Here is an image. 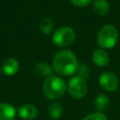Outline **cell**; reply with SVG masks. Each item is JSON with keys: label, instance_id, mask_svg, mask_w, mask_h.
I'll return each mask as SVG.
<instances>
[{"label": "cell", "instance_id": "obj_1", "mask_svg": "<svg viewBox=\"0 0 120 120\" xmlns=\"http://www.w3.org/2000/svg\"><path fill=\"white\" fill-rule=\"evenodd\" d=\"M53 70L62 76H69L77 71L78 60L76 55L69 50H62L57 52L52 58Z\"/></svg>", "mask_w": 120, "mask_h": 120}, {"label": "cell", "instance_id": "obj_2", "mask_svg": "<svg viewBox=\"0 0 120 120\" xmlns=\"http://www.w3.org/2000/svg\"><path fill=\"white\" fill-rule=\"evenodd\" d=\"M42 89L46 98L51 100H56L65 94L67 90V84L61 77L52 75L46 78Z\"/></svg>", "mask_w": 120, "mask_h": 120}, {"label": "cell", "instance_id": "obj_3", "mask_svg": "<svg viewBox=\"0 0 120 120\" xmlns=\"http://www.w3.org/2000/svg\"><path fill=\"white\" fill-rule=\"evenodd\" d=\"M118 41L117 29L111 25H104L97 35V43L101 49H112Z\"/></svg>", "mask_w": 120, "mask_h": 120}, {"label": "cell", "instance_id": "obj_4", "mask_svg": "<svg viewBox=\"0 0 120 120\" xmlns=\"http://www.w3.org/2000/svg\"><path fill=\"white\" fill-rule=\"evenodd\" d=\"M76 38L74 29L70 26H61L52 35V42L58 47H68L73 43Z\"/></svg>", "mask_w": 120, "mask_h": 120}, {"label": "cell", "instance_id": "obj_5", "mask_svg": "<svg viewBox=\"0 0 120 120\" xmlns=\"http://www.w3.org/2000/svg\"><path fill=\"white\" fill-rule=\"evenodd\" d=\"M67 89L71 98L75 99H80L86 95L87 84L83 78L80 76H75L68 81Z\"/></svg>", "mask_w": 120, "mask_h": 120}, {"label": "cell", "instance_id": "obj_6", "mask_svg": "<svg viewBox=\"0 0 120 120\" xmlns=\"http://www.w3.org/2000/svg\"><path fill=\"white\" fill-rule=\"evenodd\" d=\"M98 82L101 88L107 92L115 91L119 86V80L117 76L110 71L102 72L98 77Z\"/></svg>", "mask_w": 120, "mask_h": 120}, {"label": "cell", "instance_id": "obj_7", "mask_svg": "<svg viewBox=\"0 0 120 120\" xmlns=\"http://www.w3.org/2000/svg\"><path fill=\"white\" fill-rule=\"evenodd\" d=\"M18 113H19L20 117L24 119V120H32L38 116V111L35 105L30 104V103H26V104L22 105L19 108Z\"/></svg>", "mask_w": 120, "mask_h": 120}, {"label": "cell", "instance_id": "obj_8", "mask_svg": "<svg viewBox=\"0 0 120 120\" xmlns=\"http://www.w3.org/2000/svg\"><path fill=\"white\" fill-rule=\"evenodd\" d=\"M16 109L10 103H0V120H14Z\"/></svg>", "mask_w": 120, "mask_h": 120}, {"label": "cell", "instance_id": "obj_9", "mask_svg": "<svg viewBox=\"0 0 120 120\" xmlns=\"http://www.w3.org/2000/svg\"><path fill=\"white\" fill-rule=\"evenodd\" d=\"M19 68H20L19 62L15 58L6 59L2 66V69H3L4 73L8 76H12V75L16 74L19 70Z\"/></svg>", "mask_w": 120, "mask_h": 120}, {"label": "cell", "instance_id": "obj_10", "mask_svg": "<svg viewBox=\"0 0 120 120\" xmlns=\"http://www.w3.org/2000/svg\"><path fill=\"white\" fill-rule=\"evenodd\" d=\"M93 62L98 67H105L109 63V55L103 49H96L92 55Z\"/></svg>", "mask_w": 120, "mask_h": 120}, {"label": "cell", "instance_id": "obj_11", "mask_svg": "<svg viewBox=\"0 0 120 120\" xmlns=\"http://www.w3.org/2000/svg\"><path fill=\"white\" fill-rule=\"evenodd\" d=\"M94 105H95V108H96L97 112H103L104 111L108 110V108L110 107V98L107 95H105L103 93L98 94L95 98Z\"/></svg>", "mask_w": 120, "mask_h": 120}, {"label": "cell", "instance_id": "obj_12", "mask_svg": "<svg viewBox=\"0 0 120 120\" xmlns=\"http://www.w3.org/2000/svg\"><path fill=\"white\" fill-rule=\"evenodd\" d=\"M93 9L99 16H106L110 11V4L107 0H94Z\"/></svg>", "mask_w": 120, "mask_h": 120}, {"label": "cell", "instance_id": "obj_13", "mask_svg": "<svg viewBox=\"0 0 120 120\" xmlns=\"http://www.w3.org/2000/svg\"><path fill=\"white\" fill-rule=\"evenodd\" d=\"M34 70L38 76L42 77V78H48L52 76V67L43 62L37 63L34 67Z\"/></svg>", "mask_w": 120, "mask_h": 120}, {"label": "cell", "instance_id": "obj_14", "mask_svg": "<svg viewBox=\"0 0 120 120\" xmlns=\"http://www.w3.org/2000/svg\"><path fill=\"white\" fill-rule=\"evenodd\" d=\"M48 113L52 119H59L63 113L62 105L57 101H52L48 107Z\"/></svg>", "mask_w": 120, "mask_h": 120}, {"label": "cell", "instance_id": "obj_15", "mask_svg": "<svg viewBox=\"0 0 120 120\" xmlns=\"http://www.w3.org/2000/svg\"><path fill=\"white\" fill-rule=\"evenodd\" d=\"M38 27H39V30L43 34L48 35V34L52 33V31L53 29V22L49 17H43L38 22Z\"/></svg>", "mask_w": 120, "mask_h": 120}, {"label": "cell", "instance_id": "obj_16", "mask_svg": "<svg viewBox=\"0 0 120 120\" xmlns=\"http://www.w3.org/2000/svg\"><path fill=\"white\" fill-rule=\"evenodd\" d=\"M82 120H108V118H107V116L103 112H95L87 114Z\"/></svg>", "mask_w": 120, "mask_h": 120}, {"label": "cell", "instance_id": "obj_17", "mask_svg": "<svg viewBox=\"0 0 120 120\" xmlns=\"http://www.w3.org/2000/svg\"><path fill=\"white\" fill-rule=\"evenodd\" d=\"M77 72H78V74H79L80 77H82V78H83L85 80V78L88 76V73H89L88 66L85 65V64L79 65L78 66V68H77Z\"/></svg>", "mask_w": 120, "mask_h": 120}, {"label": "cell", "instance_id": "obj_18", "mask_svg": "<svg viewBox=\"0 0 120 120\" xmlns=\"http://www.w3.org/2000/svg\"><path fill=\"white\" fill-rule=\"evenodd\" d=\"M69 1L71 2V4H73L78 8H83L88 6L92 0H69Z\"/></svg>", "mask_w": 120, "mask_h": 120}, {"label": "cell", "instance_id": "obj_19", "mask_svg": "<svg viewBox=\"0 0 120 120\" xmlns=\"http://www.w3.org/2000/svg\"><path fill=\"white\" fill-rule=\"evenodd\" d=\"M0 72H1V68H0Z\"/></svg>", "mask_w": 120, "mask_h": 120}]
</instances>
